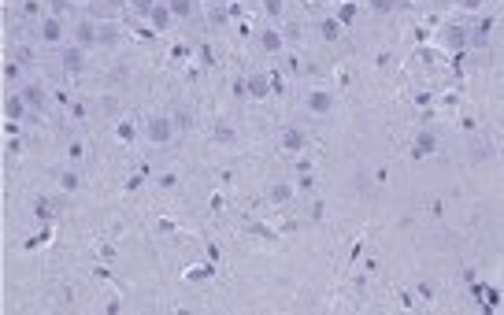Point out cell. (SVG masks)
I'll return each instance as SVG.
<instances>
[{
    "label": "cell",
    "mask_w": 504,
    "mask_h": 315,
    "mask_svg": "<svg viewBox=\"0 0 504 315\" xmlns=\"http://www.w3.org/2000/svg\"><path fill=\"white\" fill-rule=\"evenodd\" d=\"M37 41L41 45H52V49H60V45H67L71 41V30H67V23H63V15H52V12H45L37 19Z\"/></svg>",
    "instance_id": "6da1fadb"
},
{
    "label": "cell",
    "mask_w": 504,
    "mask_h": 315,
    "mask_svg": "<svg viewBox=\"0 0 504 315\" xmlns=\"http://www.w3.org/2000/svg\"><path fill=\"white\" fill-rule=\"evenodd\" d=\"M175 130H178L175 115H153V119H148V123H145V130H141V134H145V141H148V145H167V141L175 137Z\"/></svg>",
    "instance_id": "7a4b0ae2"
},
{
    "label": "cell",
    "mask_w": 504,
    "mask_h": 315,
    "mask_svg": "<svg viewBox=\"0 0 504 315\" xmlns=\"http://www.w3.org/2000/svg\"><path fill=\"white\" fill-rule=\"evenodd\" d=\"M85 67H89V52H85L82 45H74V41L60 45V71L63 74H82Z\"/></svg>",
    "instance_id": "3957f363"
},
{
    "label": "cell",
    "mask_w": 504,
    "mask_h": 315,
    "mask_svg": "<svg viewBox=\"0 0 504 315\" xmlns=\"http://www.w3.org/2000/svg\"><path fill=\"white\" fill-rule=\"evenodd\" d=\"M71 41L82 45L85 52L101 49V23H96V19H78V23L71 26Z\"/></svg>",
    "instance_id": "277c9868"
},
{
    "label": "cell",
    "mask_w": 504,
    "mask_h": 315,
    "mask_svg": "<svg viewBox=\"0 0 504 315\" xmlns=\"http://www.w3.org/2000/svg\"><path fill=\"white\" fill-rule=\"evenodd\" d=\"M19 93H23V101L30 104V112H45V108H49V90L41 82H23V85H19Z\"/></svg>",
    "instance_id": "5b68a950"
},
{
    "label": "cell",
    "mask_w": 504,
    "mask_h": 315,
    "mask_svg": "<svg viewBox=\"0 0 504 315\" xmlns=\"http://www.w3.org/2000/svg\"><path fill=\"white\" fill-rule=\"evenodd\" d=\"M434 152H437V134H434L431 126H423L419 134L412 137V156L415 160H426V156H434Z\"/></svg>",
    "instance_id": "8992f818"
},
{
    "label": "cell",
    "mask_w": 504,
    "mask_h": 315,
    "mask_svg": "<svg viewBox=\"0 0 504 315\" xmlns=\"http://www.w3.org/2000/svg\"><path fill=\"white\" fill-rule=\"evenodd\" d=\"M278 145H282V152H304L308 148V134L300 126H282V134H278Z\"/></svg>",
    "instance_id": "52a82bcc"
},
{
    "label": "cell",
    "mask_w": 504,
    "mask_h": 315,
    "mask_svg": "<svg viewBox=\"0 0 504 315\" xmlns=\"http://www.w3.org/2000/svg\"><path fill=\"white\" fill-rule=\"evenodd\" d=\"M26 115H34V112H30V104L23 101V93H8L4 96V119H8V123H23V119Z\"/></svg>",
    "instance_id": "ba28073f"
},
{
    "label": "cell",
    "mask_w": 504,
    "mask_h": 315,
    "mask_svg": "<svg viewBox=\"0 0 504 315\" xmlns=\"http://www.w3.org/2000/svg\"><path fill=\"white\" fill-rule=\"evenodd\" d=\"M304 104H308V112H312V115H330V112H334V93H330V90H312Z\"/></svg>",
    "instance_id": "9c48e42d"
},
{
    "label": "cell",
    "mask_w": 504,
    "mask_h": 315,
    "mask_svg": "<svg viewBox=\"0 0 504 315\" xmlns=\"http://www.w3.org/2000/svg\"><path fill=\"white\" fill-rule=\"evenodd\" d=\"M467 37H471V30H464V26H445V30H442V45H445V49H453V52L471 49V45H467Z\"/></svg>",
    "instance_id": "30bf717a"
},
{
    "label": "cell",
    "mask_w": 504,
    "mask_h": 315,
    "mask_svg": "<svg viewBox=\"0 0 504 315\" xmlns=\"http://www.w3.org/2000/svg\"><path fill=\"white\" fill-rule=\"evenodd\" d=\"M260 49L271 52V56H278V52L286 49V34H282V30H275V26H267L260 34Z\"/></svg>",
    "instance_id": "8fae6325"
},
{
    "label": "cell",
    "mask_w": 504,
    "mask_h": 315,
    "mask_svg": "<svg viewBox=\"0 0 504 315\" xmlns=\"http://www.w3.org/2000/svg\"><path fill=\"white\" fill-rule=\"evenodd\" d=\"M171 15H175V23H189V19H197V0H167Z\"/></svg>",
    "instance_id": "7c38bea8"
},
{
    "label": "cell",
    "mask_w": 504,
    "mask_h": 315,
    "mask_svg": "<svg viewBox=\"0 0 504 315\" xmlns=\"http://www.w3.org/2000/svg\"><path fill=\"white\" fill-rule=\"evenodd\" d=\"M249 96L252 101H267L271 96V78L267 74H249Z\"/></svg>",
    "instance_id": "4fadbf2b"
},
{
    "label": "cell",
    "mask_w": 504,
    "mask_h": 315,
    "mask_svg": "<svg viewBox=\"0 0 504 315\" xmlns=\"http://www.w3.org/2000/svg\"><path fill=\"white\" fill-rule=\"evenodd\" d=\"M148 23H153L156 30H167L171 23H175V15H171V8H167V0H159V4L153 8V15H148Z\"/></svg>",
    "instance_id": "5bb4252c"
},
{
    "label": "cell",
    "mask_w": 504,
    "mask_h": 315,
    "mask_svg": "<svg viewBox=\"0 0 504 315\" xmlns=\"http://www.w3.org/2000/svg\"><path fill=\"white\" fill-rule=\"evenodd\" d=\"M289 197H293V186H289V182H271V186H267V201L271 204H286Z\"/></svg>",
    "instance_id": "9a60e30c"
},
{
    "label": "cell",
    "mask_w": 504,
    "mask_h": 315,
    "mask_svg": "<svg viewBox=\"0 0 504 315\" xmlns=\"http://www.w3.org/2000/svg\"><path fill=\"white\" fill-rule=\"evenodd\" d=\"M319 37H323V41H338L341 37V19L338 15H327L323 23H319Z\"/></svg>",
    "instance_id": "2e32d148"
},
{
    "label": "cell",
    "mask_w": 504,
    "mask_h": 315,
    "mask_svg": "<svg viewBox=\"0 0 504 315\" xmlns=\"http://www.w3.org/2000/svg\"><path fill=\"white\" fill-rule=\"evenodd\" d=\"M119 26H115V23H101V49H115V45H119Z\"/></svg>",
    "instance_id": "e0dca14e"
},
{
    "label": "cell",
    "mask_w": 504,
    "mask_h": 315,
    "mask_svg": "<svg viewBox=\"0 0 504 315\" xmlns=\"http://www.w3.org/2000/svg\"><path fill=\"white\" fill-rule=\"evenodd\" d=\"M4 78L19 90V85H23V63H19V60H8V63H4Z\"/></svg>",
    "instance_id": "ac0fdd59"
},
{
    "label": "cell",
    "mask_w": 504,
    "mask_h": 315,
    "mask_svg": "<svg viewBox=\"0 0 504 315\" xmlns=\"http://www.w3.org/2000/svg\"><path fill=\"white\" fill-rule=\"evenodd\" d=\"M263 15L271 19V23H275V19H282L286 15V0H263Z\"/></svg>",
    "instance_id": "d6986e66"
},
{
    "label": "cell",
    "mask_w": 504,
    "mask_h": 315,
    "mask_svg": "<svg viewBox=\"0 0 504 315\" xmlns=\"http://www.w3.org/2000/svg\"><path fill=\"white\" fill-rule=\"evenodd\" d=\"M356 15H360V4H341V8H338L341 26H352V23H356Z\"/></svg>",
    "instance_id": "ffe728a7"
},
{
    "label": "cell",
    "mask_w": 504,
    "mask_h": 315,
    "mask_svg": "<svg viewBox=\"0 0 504 315\" xmlns=\"http://www.w3.org/2000/svg\"><path fill=\"white\" fill-rule=\"evenodd\" d=\"M60 186H63V193H74V189L82 186V175H78V171H63V175H60Z\"/></svg>",
    "instance_id": "44dd1931"
},
{
    "label": "cell",
    "mask_w": 504,
    "mask_h": 315,
    "mask_svg": "<svg viewBox=\"0 0 504 315\" xmlns=\"http://www.w3.org/2000/svg\"><path fill=\"white\" fill-rule=\"evenodd\" d=\"M156 4H159V0H130V12H134V15H141V19H148Z\"/></svg>",
    "instance_id": "7402d4cb"
},
{
    "label": "cell",
    "mask_w": 504,
    "mask_h": 315,
    "mask_svg": "<svg viewBox=\"0 0 504 315\" xmlns=\"http://www.w3.org/2000/svg\"><path fill=\"white\" fill-rule=\"evenodd\" d=\"M367 4H371L374 15H390V12H397V0H367Z\"/></svg>",
    "instance_id": "603a6c76"
},
{
    "label": "cell",
    "mask_w": 504,
    "mask_h": 315,
    "mask_svg": "<svg viewBox=\"0 0 504 315\" xmlns=\"http://www.w3.org/2000/svg\"><path fill=\"white\" fill-rule=\"evenodd\" d=\"M93 4H101V8H96L101 15H112V12H119L123 4H130V0H93Z\"/></svg>",
    "instance_id": "cb8c5ba5"
},
{
    "label": "cell",
    "mask_w": 504,
    "mask_h": 315,
    "mask_svg": "<svg viewBox=\"0 0 504 315\" xmlns=\"http://www.w3.org/2000/svg\"><path fill=\"white\" fill-rule=\"evenodd\" d=\"M19 12H23V19H41V4H37V0H23Z\"/></svg>",
    "instance_id": "d4e9b609"
},
{
    "label": "cell",
    "mask_w": 504,
    "mask_h": 315,
    "mask_svg": "<svg viewBox=\"0 0 504 315\" xmlns=\"http://www.w3.org/2000/svg\"><path fill=\"white\" fill-rule=\"evenodd\" d=\"M71 4H74V0H49V12H52V15H63Z\"/></svg>",
    "instance_id": "484cf974"
},
{
    "label": "cell",
    "mask_w": 504,
    "mask_h": 315,
    "mask_svg": "<svg viewBox=\"0 0 504 315\" xmlns=\"http://www.w3.org/2000/svg\"><path fill=\"white\" fill-rule=\"evenodd\" d=\"M456 8H464V12H478L482 4H486V0H453Z\"/></svg>",
    "instance_id": "4316f807"
},
{
    "label": "cell",
    "mask_w": 504,
    "mask_h": 315,
    "mask_svg": "<svg viewBox=\"0 0 504 315\" xmlns=\"http://www.w3.org/2000/svg\"><path fill=\"white\" fill-rule=\"evenodd\" d=\"M189 119H193V115H189V108H178V112H175V123H178L182 130L189 126Z\"/></svg>",
    "instance_id": "83f0119b"
},
{
    "label": "cell",
    "mask_w": 504,
    "mask_h": 315,
    "mask_svg": "<svg viewBox=\"0 0 504 315\" xmlns=\"http://www.w3.org/2000/svg\"><path fill=\"white\" fill-rule=\"evenodd\" d=\"M67 156H71V160H82V156H85L82 141H71V145H67Z\"/></svg>",
    "instance_id": "f1b7e54d"
},
{
    "label": "cell",
    "mask_w": 504,
    "mask_h": 315,
    "mask_svg": "<svg viewBox=\"0 0 504 315\" xmlns=\"http://www.w3.org/2000/svg\"><path fill=\"white\" fill-rule=\"evenodd\" d=\"M282 34H286V41H289V37H300V26H297V23H289V26L282 30Z\"/></svg>",
    "instance_id": "f546056e"
},
{
    "label": "cell",
    "mask_w": 504,
    "mask_h": 315,
    "mask_svg": "<svg viewBox=\"0 0 504 315\" xmlns=\"http://www.w3.org/2000/svg\"><path fill=\"white\" fill-rule=\"evenodd\" d=\"M211 19H216V26H223V23H227V12H223V8H216V12H211Z\"/></svg>",
    "instance_id": "4dcf8cb0"
},
{
    "label": "cell",
    "mask_w": 504,
    "mask_h": 315,
    "mask_svg": "<svg viewBox=\"0 0 504 315\" xmlns=\"http://www.w3.org/2000/svg\"><path fill=\"white\" fill-rule=\"evenodd\" d=\"M74 4H93V0H74Z\"/></svg>",
    "instance_id": "1f68e13d"
}]
</instances>
